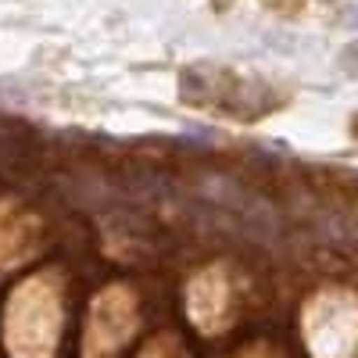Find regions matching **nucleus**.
<instances>
[{
    "label": "nucleus",
    "instance_id": "4",
    "mask_svg": "<svg viewBox=\"0 0 358 358\" xmlns=\"http://www.w3.org/2000/svg\"><path fill=\"white\" fill-rule=\"evenodd\" d=\"M136 330V301L126 287H108L97 294L86 326V358H111Z\"/></svg>",
    "mask_w": 358,
    "mask_h": 358
},
{
    "label": "nucleus",
    "instance_id": "6",
    "mask_svg": "<svg viewBox=\"0 0 358 358\" xmlns=\"http://www.w3.org/2000/svg\"><path fill=\"white\" fill-rule=\"evenodd\" d=\"M40 244V222L22 208L0 201V268H11L29 258Z\"/></svg>",
    "mask_w": 358,
    "mask_h": 358
},
{
    "label": "nucleus",
    "instance_id": "7",
    "mask_svg": "<svg viewBox=\"0 0 358 358\" xmlns=\"http://www.w3.org/2000/svg\"><path fill=\"white\" fill-rule=\"evenodd\" d=\"M140 358H183V348H179L176 337H162V341H155L151 348H147Z\"/></svg>",
    "mask_w": 358,
    "mask_h": 358
},
{
    "label": "nucleus",
    "instance_id": "2",
    "mask_svg": "<svg viewBox=\"0 0 358 358\" xmlns=\"http://www.w3.org/2000/svg\"><path fill=\"white\" fill-rule=\"evenodd\" d=\"M183 101L241 118V122H255L258 115H265L276 104V97L255 79L236 76L233 69H212V65H197L183 72Z\"/></svg>",
    "mask_w": 358,
    "mask_h": 358
},
{
    "label": "nucleus",
    "instance_id": "3",
    "mask_svg": "<svg viewBox=\"0 0 358 358\" xmlns=\"http://www.w3.org/2000/svg\"><path fill=\"white\" fill-rule=\"evenodd\" d=\"M305 337L319 358H351L358 348V312L351 297H315L312 312L305 315Z\"/></svg>",
    "mask_w": 358,
    "mask_h": 358
},
{
    "label": "nucleus",
    "instance_id": "8",
    "mask_svg": "<svg viewBox=\"0 0 358 358\" xmlns=\"http://www.w3.org/2000/svg\"><path fill=\"white\" fill-rule=\"evenodd\" d=\"M241 358H268V355H262V351H248V355H241Z\"/></svg>",
    "mask_w": 358,
    "mask_h": 358
},
{
    "label": "nucleus",
    "instance_id": "5",
    "mask_svg": "<svg viewBox=\"0 0 358 358\" xmlns=\"http://www.w3.org/2000/svg\"><path fill=\"white\" fill-rule=\"evenodd\" d=\"M226 312H229V283L222 268L212 265L190 283V319L204 334H215L219 326H226Z\"/></svg>",
    "mask_w": 358,
    "mask_h": 358
},
{
    "label": "nucleus",
    "instance_id": "1",
    "mask_svg": "<svg viewBox=\"0 0 358 358\" xmlns=\"http://www.w3.org/2000/svg\"><path fill=\"white\" fill-rule=\"evenodd\" d=\"M62 330V290L57 276L43 273L25 280L8 305V348L15 358H54Z\"/></svg>",
    "mask_w": 358,
    "mask_h": 358
}]
</instances>
